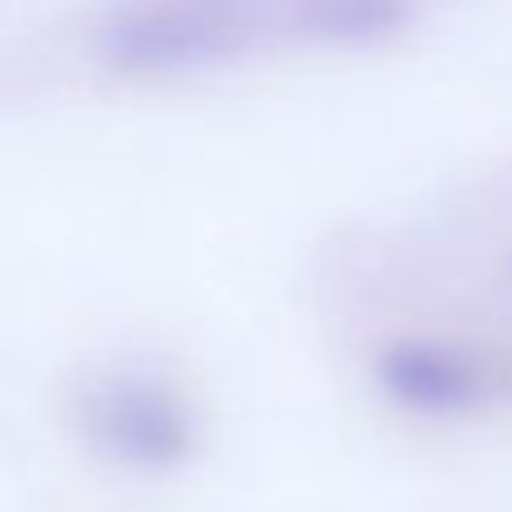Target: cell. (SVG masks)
<instances>
[{
	"label": "cell",
	"instance_id": "obj_1",
	"mask_svg": "<svg viewBox=\"0 0 512 512\" xmlns=\"http://www.w3.org/2000/svg\"><path fill=\"white\" fill-rule=\"evenodd\" d=\"M297 36V0L283 14L261 0H135L99 32V50L126 72H185L225 63L274 36Z\"/></svg>",
	"mask_w": 512,
	"mask_h": 512
},
{
	"label": "cell",
	"instance_id": "obj_2",
	"mask_svg": "<svg viewBox=\"0 0 512 512\" xmlns=\"http://www.w3.org/2000/svg\"><path fill=\"white\" fill-rule=\"evenodd\" d=\"M405 18V0H297V41L369 45L400 32Z\"/></svg>",
	"mask_w": 512,
	"mask_h": 512
}]
</instances>
